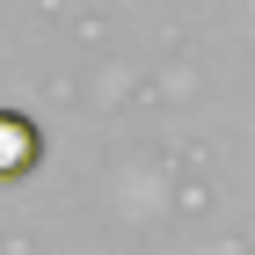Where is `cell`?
<instances>
[{"instance_id":"obj_1","label":"cell","mask_w":255,"mask_h":255,"mask_svg":"<svg viewBox=\"0 0 255 255\" xmlns=\"http://www.w3.org/2000/svg\"><path fill=\"white\" fill-rule=\"evenodd\" d=\"M37 160H44V131L22 110H0V182H22Z\"/></svg>"}]
</instances>
